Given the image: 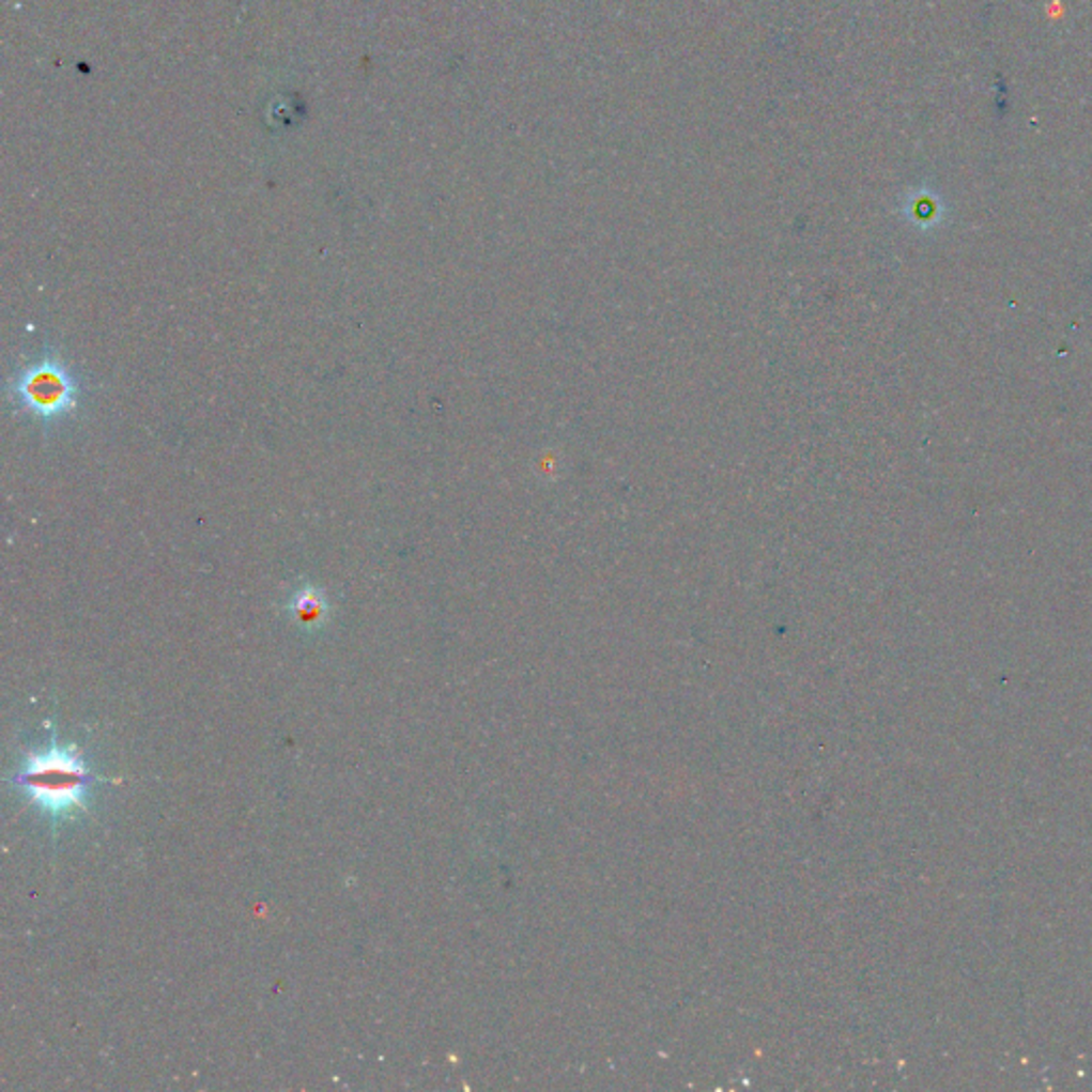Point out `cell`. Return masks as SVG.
<instances>
[{
    "label": "cell",
    "instance_id": "obj_3",
    "mask_svg": "<svg viewBox=\"0 0 1092 1092\" xmlns=\"http://www.w3.org/2000/svg\"><path fill=\"white\" fill-rule=\"evenodd\" d=\"M287 613L295 626H299L306 632H314L327 626L332 604L321 587L306 581L291 594L287 602Z\"/></svg>",
    "mask_w": 1092,
    "mask_h": 1092
},
{
    "label": "cell",
    "instance_id": "obj_2",
    "mask_svg": "<svg viewBox=\"0 0 1092 1092\" xmlns=\"http://www.w3.org/2000/svg\"><path fill=\"white\" fill-rule=\"evenodd\" d=\"M9 395L15 414L30 416L45 429H53L77 412L81 386L58 353H45L15 373Z\"/></svg>",
    "mask_w": 1092,
    "mask_h": 1092
},
{
    "label": "cell",
    "instance_id": "obj_1",
    "mask_svg": "<svg viewBox=\"0 0 1092 1092\" xmlns=\"http://www.w3.org/2000/svg\"><path fill=\"white\" fill-rule=\"evenodd\" d=\"M13 781L43 813L64 819L83 809L92 774L75 749L47 747L45 751L28 753L24 768Z\"/></svg>",
    "mask_w": 1092,
    "mask_h": 1092
}]
</instances>
